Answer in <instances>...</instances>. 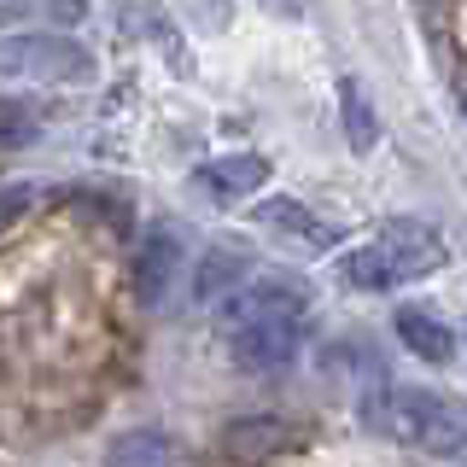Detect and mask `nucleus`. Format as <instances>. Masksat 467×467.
Returning <instances> with one entry per match:
<instances>
[{
  "mask_svg": "<svg viewBox=\"0 0 467 467\" xmlns=\"http://www.w3.org/2000/svg\"><path fill=\"white\" fill-rule=\"evenodd\" d=\"M106 467H175V450L164 432L135 427V432H117L106 450Z\"/></svg>",
  "mask_w": 467,
  "mask_h": 467,
  "instance_id": "10",
  "label": "nucleus"
},
{
  "mask_svg": "<svg viewBox=\"0 0 467 467\" xmlns=\"http://www.w3.org/2000/svg\"><path fill=\"white\" fill-rule=\"evenodd\" d=\"M257 223H263V234L292 240V245H304V252H327V245H333V228L321 223L310 204H298V199H286V193L263 199V204H257Z\"/></svg>",
  "mask_w": 467,
  "mask_h": 467,
  "instance_id": "6",
  "label": "nucleus"
},
{
  "mask_svg": "<svg viewBox=\"0 0 467 467\" xmlns=\"http://www.w3.org/2000/svg\"><path fill=\"white\" fill-rule=\"evenodd\" d=\"M24 204H29V193H24V187H12V193H0V216H12V211H24Z\"/></svg>",
  "mask_w": 467,
  "mask_h": 467,
  "instance_id": "18",
  "label": "nucleus"
},
{
  "mask_svg": "<svg viewBox=\"0 0 467 467\" xmlns=\"http://www.w3.org/2000/svg\"><path fill=\"white\" fill-rule=\"evenodd\" d=\"M269 18H298V0H257Z\"/></svg>",
  "mask_w": 467,
  "mask_h": 467,
  "instance_id": "17",
  "label": "nucleus"
},
{
  "mask_svg": "<svg viewBox=\"0 0 467 467\" xmlns=\"http://www.w3.org/2000/svg\"><path fill=\"white\" fill-rule=\"evenodd\" d=\"M0 77L6 82H88L94 53L70 36H6L0 41Z\"/></svg>",
  "mask_w": 467,
  "mask_h": 467,
  "instance_id": "2",
  "label": "nucleus"
},
{
  "mask_svg": "<svg viewBox=\"0 0 467 467\" xmlns=\"http://www.w3.org/2000/svg\"><path fill=\"white\" fill-rule=\"evenodd\" d=\"M339 111H345V140H350V152H374L379 117H374V106H368V94H362L357 77L339 82Z\"/></svg>",
  "mask_w": 467,
  "mask_h": 467,
  "instance_id": "12",
  "label": "nucleus"
},
{
  "mask_svg": "<svg viewBox=\"0 0 467 467\" xmlns=\"http://www.w3.org/2000/svg\"><path fill=\"white\" fill-rule=\"evenodd\" d=\"M199 175L216 199H257L263 182H269V164H263L257 152H228V158H211Z\"/></svg>",
  "mask_w": 467,
  "mask_h": 467,
  "instance_id": "9",
  "label": "nucleus"
},
{
  "mask_svg": "<svg viewBox=\"0 0 467 467\" xmlns=\"http://www.w3.org/2000/svg\"><path fill=\"white\" fill-rule=\"evenodd\" d=\"M339 275H345V286H357V292H386V286H398V275H391V263H386V252H379V240H374V245H357V252H345V257H339Z\"/></svg>",
  "mask_w": 467,
  "mask_h": 467,
  "instance_id": "13",
  "label": "nucleus"
},
{
  "mask_svg": "<svg viewBox=\"0 0 467 467\" xmlns=\"http://www.w3.org/2000/svg\"><path fill=\"white\" fill-rule=\"evenodd\" d=\"M298 321L304 316H257L228 327V350L240 374H281L292 357H298Z\"/></svg>",
  "mask_w": 467,
  "mask_h": 467,
  "instance_id": "3",
  "label": "nucleus"
},
{
  "mask_svg": "<svg viewBox=\"0 0 467 467\" xmlns=\"http://www.w3.org/2000/svg\"><path fill=\"white\" fill-rule=\"evenodd\" d=\"M310 292L304 281H286V275H269V281H240L234 292L211 304L223 327H240V321H257V316H304Z\"/></svg>",
  "mask_w": 467,
  "mask_h": 467,
  "instance_id": "4",
  "label": "nucleus"
},
{
  "mask_svg": "<svg viewBox=\"0 0 467 467\" xmlns=\"http://www.w3.org/2000/svg\"><path fill=\"white\" fill-rule=\"evenodd\" d=\"M193 18H199L204 29H223V24H228V0H193Z\"/></svg>",
  "mask_w": 467,
  "mask_h": 467,
  "instance_id": "16",
  "label": "nucleus"
},
{
  "mask_svg": "<svg viewBox=\"0 0 467 467\" xmlns=\"http://www.w3.org/2000/svg\"><path fill=\"white\" fill-rule=\"evenodd\" d=\"M379 252H386L391 275H398V286H403V281H427V275L444 269L450 245H444V234L427 228V223H391L379 234Z\"/></svg>",
  "mask_w": 467,
  "mask_h": 467,
  "instance_id": "5",
  "label": "nucleus"
},
{
  "mask_svg": "<svg viewBox=\"0 0 467 467\" xmlns=\"http://www.w3.org/2000/svg\"><path fill=\"white\" fill-rule=\"evenodd\" d=\"M240 281H252V257L240 252V245H211L199 263H193V298L199 304H216L223 292H234Z\"/></svg>",
  "mask_w": 467,
  "mask_h": 467,
  "instance_id": "8",
  "label": "nucleus"
},
{
  "mask_svg": "<svg viewBox=\"0 0 467 467\" xmlns=\"http://www.w3.org/2000/svg\"><path fill=\"white\" fill-rule=\"evenodd\" d=\"M368 427H379L391 444L427 450V456H467V403L420 386H386L368 403Z\"/></svg>",
  "mask_w": 467,
  "mask_h": 467,
  "instance_id": "1",
  "label": "nucleus"
},
{
  "mask_svg": "<svg viewBox=\"0 0 467 467\" xmlns=\"http://www.w3.org/2000/svg\"><path fill=\"white\" fill-rule=\"evenodd\" d=\"M398 339H403L409 357L432 362V368H444V362L456 357V333L444 327V316L420 310V304H403V310H398Z\"/></svg>",
  "mask_w": 467,
  "mask_h": 467,
  "instance_id": "7",
  "label": "nucleus"
},
{
  "mask_svg": "<svg viewBox=\"0 0 467 467\" xmlns=\"http://www.w3.org/2000/svg\"><path fill=\"white\" fill-rule=\"evenodd\" d=\"M175 269H182V245H175L164 228L146 234V245H140V292H146V304L164 298V286L175 281Z\"/></svg>",
  "mask_w": 467,
  "mask_h": 467,
  "instance_id": "11",
  "label": "nucleus"
},
{
  "mask_svg": "<svg viewBox=\"0 0 467 467\" xmlns=\"http://www.w3.org/2000/svg\"><path fill=\"white\" fill-rule=\"evenodd\" d=\"M281 427H275V420H245V427H234L223 444L234 450V456H245V462H263L269 456V450H281Z\"/></svg>",
  "mask_w": 467,
  "mask_h": 467,
  "instance_id": "14",
  "label": "nucleus"
},
{
  "mask_svg": "<svg viewBox=\"0 0 467 467\" xmlns=\"http://www.w3.org/2000/svg\"><path fill=\"white\" fill-rule=\"evenodd\" d=\"M36 140V111L24 99H0V146H24Z\"/></svg>",
  "mask_w": 467,
  "mask_h": 467,
  "instance_id": "15",
  "label": "nucleus"
}]
</instances>
